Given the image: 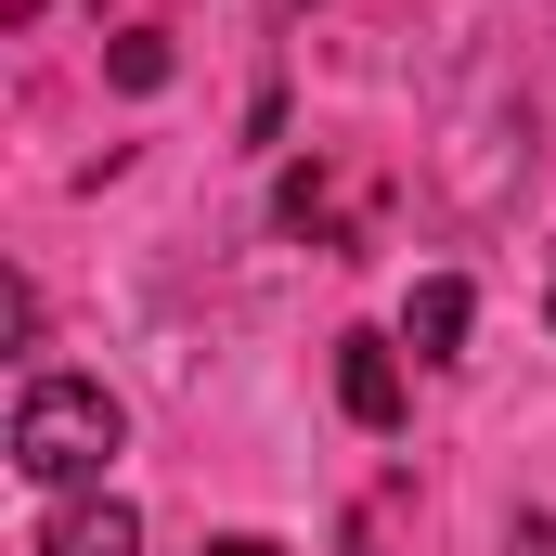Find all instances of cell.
<instances>
[{
	"label": "cell",
	"mask_w": 556,
	"mask_h": 556,
	"mask_svg": "<svg viewBox=\"0 0 556 556\" xmlns=\"http://www.w3.org/2000/svg\"><path fill=\"white\" fill-rule=\"evenodd\" d=\"M117 440H130V415H117L104 376H26V402H13V466H26L39 492H91V479L117 466Z\"/></svg>",
	"instance_id": "obj_1"
},
{
	"label": "cell",
	"mask_w": 556,
	"mask_h": 556,
	"mask_svg": "<svg viewBox=\"0 0 556 556\" xmlns=\"http://www.w3.org/2000/svg\"><path fill=\"white\" fill-rule=\"evenodd\" d=\"M337 402H350V427H402V350L389 337H337Z\"/></svg>",
	"instance_id": "obj_2"
},
{
	"label": "cell",
	"mask_w": 556,
	"mask_h": 556,
	"mask_svg": "<svg viewBox=\"0 0 556 556\" xmlns=\"http://www.w3.org/2000/svg\"><path fill=\"white\" fill-rule=\"evenodd\" d=\"M466 324H479V298H466L453 273H427L415 311H402V350H415V363H466Z\"/></svg>",
	"instance_id": "obj_3"
},
{
	"label": "cell",
	"mask_w": 556,
	"mask_h": 556,
	"mask_svg": "<svg viewBox=\"0 0 556 556\" xmlns=\"http://www.w3.org/2000/svg\"><path fill=\"white\" fill-rule=\"evenodd\" d=\"M39 556H142V518L117 505V492H78V505L39 531Z\"/></svg>",
	"instance_id": "obj_4"
},
{
	"label": "cell",
	"mask_w": 556,
	"mask_h": 556,
	"mask_svg": "<svg viewBox=\"0 0 556 556\" xmlns=\"http://www.w3.org/2000/svg\"><path fill=\"white\" fill-rule=\"evenodd\" d=\"M117 78H130V91H155V78H168V39H155V26H130V39H117Z\"/></svg>",
	"instance_id": "obj_5"
},
{
	"label": "cell",
	"mask_w": 556,
	"mask_h": 556,
	"mask_svg": "<svg viewBox=\"0 0 556 556\" xmlns=\"http://www.w3.org/2000/svg\"><path fill=\"white\" fill-rule=\"evenodd\" d=\"M207 556H285V544H273V531H220Z\"/></svg>",
	"instance_id": "obj_6"
},
{
	"label": "cell",
	"mask_w": 556,
	"mask_h": 556,
	"mask_svg": "<svg viewBox=\"0 0 556 556\" xmlns=\"http://www.w3.org/2000/svg\"><path fill=\"white\" fill-rule=\"evenodd\" d=\"M518 556H556V518H518Z\"/></svg>",
	"instance_id": "obj_7"
},
{
	"label": "cell",
	"mask_w": 556,
	"mask_h": 556,
	"mask_svg": "<svg viewBox=\"0 0 556 556\" xmlns=\"http://www.w3.org/2000/svg\"><path fill=\"white\" fill-rule=\"evenodd\" d=\"M544 311H556V298H544Z\"/></svg>",
	"instance_id": "obj_8"
}]
</instances>
